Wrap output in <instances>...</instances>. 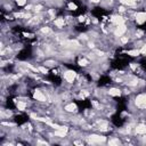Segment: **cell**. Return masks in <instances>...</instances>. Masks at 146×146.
<instances>
[{
  "label": "cell",
  "instance_id": "obj_1",
  "mask_svg": "<svg viewBox=\"0 0 146 146\" xmlns=\"http://www.w3.org/2000/svg\"><path fill=\"white\" fill-rule=\"evenodd\" d=\"M135 104L139 108H143V110L146 108V92H143V94L137 95V97L135 99Z\"/></svg>",
  "mask_w": 146,
  "mask_h": 146
},
{
  "label": "cell",
  "instance_id": "obj_2",
  "mask_svg": "<svg viewBox=\"0 0 146 146\" xmlns=\"http://www.w3.org/2000/svg\"><path fill=\"white\" fill-rule=\"evenodd\" d=\"M88 141L90 144H102L106 141V137L105 136H99V135H90L88 137Z\"/></svg>",
  "mask_w": 146,
  "mask_h": 146
},
{
  "label": "cell",
  "instance_id": "obj_3",
  "mask_svg": "<svg viewBox=\"0 0 146 146\" xmlns=\"http://www.w3.org/2000/svg\"><path fill=\"white\" fill-rule=\"evenodd\" d=\"M75 76H76V73L72 70H68L64 73V80L67 82V83H72L74 80H75Z\"/></svg>",
  "mask_w": 146,
  "mask_h": 146
},
{
  "label": "cell",
  "instance_id": "obj_4",
  "mask_svg": "<svg viewBox=\"0 0 146 146\" xmlns=\"http://www.w3.org/2000/svg\"><path fill=\"white\" fill-rule=\"evenodd\" d=\"M127 32V26L124 25V24H121V25H117V26H115V29H114V34H115V36H122L124 33Z\"/></svg>",
  "mask_w": 146,
  "mask_h": 146
},
{
  "label": "cell",
  "instance_id": "obj_5",
  "mask_svg": "<svg viewBox=\"0 0 146 146\" xmlns=\"http://www.w3.org/2000/svg\"><path fill=\"white\" fill-rule=\"evenodd\" d=\"M135 18H136V22L138 24H144V23H146V13L145 11H138L135 14Z\"/></svg>",
  "mask_w": 146,
  "mask_h": 146
},
{
  "label": "cell",
  "instance_id": "obj_6",
  "mask_svg": "<svg viewBox=\"0 0 146 146\" xmlns=\"http://www.w3.org/2000/svg\"><path fill=\"white\" fill-rule=\"evenodd\" d=\"M33 98H34L35 100H38V102H41V103L47 100L46 95H44L42 91H40V90H35V91H34V94H33Z\"/></svg>",
  "mask_w": 146,
  "mask_h": 146
},
{
  "label": "cell",
  "instance_id": "obj_7",
  "mask_svg": "<svg viewBox=\"0 0 146 146\" xmlns=\"http://www.w3.org/2000/svg\"><path fill=\"white\" fill-rule=\"evenodd\" d=\"M135 132L137 133V135H146V124H144V123H139V124H137L136 127H135Z\"/></svg>",
  "mask_w": 146,
  "mask_h": 146
},
{
  "label": "cell",
  "instance_id": "obj_8",
  "mask_svg": "<svg viewBox=\"0 0 146 146\" xmlns=\"http://www.w3.org/2000/svg\"><path fill=\"white\" fill-rule=\"evenodd\" d=\"M54 25H55L56 27H58V29L64 27V25H65V18H64V17H58V18H56V19L54 21Z\"/></svg>",
  "mask_w": 146,
  "mask_h": 146
},
{
  "label": "cell",
  "instance_id": "obj_9",
  "mask_svg": "<svg viewBox=\"0 0 146 146\" xmlns=\"http://www.w3.org/2000/svg\"><path fill=\"white\" fill-rule=\"evenodd\" d=\"M64 110L66 111V112H68V113H75L76 112V105L74 104V103H70V104H67L65 107H64Z\"/></svg>",
  "mask_w": 146,
  "mask_h": 146
},
{
  "label": "cell",
  "instance_id": "obj_10",
  "mask_svg": "<svg viewBox=\"0 0 146 146\" xmlns=\"http://www.w3.org/2000/svg\"><path fill=\"white\" fill-rule=\"evenodd\" d=\"M108 95L113 96V97H117V96L121 95V90L117 89V88H110L108 89Z\"/></svg>",
  "mask_w": 146,
  "mask_h": 146
},
{
  "label": "cell",
  "instance_id": "obj_11",
  "mask_svg": "<svg viewBox=\"0 0 146 146\" xmlns=\"http://www.w3.org/2000/svg\"><path fill=\"white\" fill-rule=\"evenodd\" d=\"M16 107L19 110V111H25L26 110V107H27V103H25V102H23V100H18L17 103H16Z\"/></svg>",
  "mask_w": 146,
  "mask_h": 146
},
{
  "label": "cell",
  "instance_id": "obj_12",
  "mask_svg": "<svg viewBox=\"0 0 146 146\" xmlns=\"http://www.w3.org/2000/svg\"><path fill=\"white\" fill-rule=\"evenodd\" d=\"M122 5H127V6H133L137 3V0H119Z\"/></svg>",
  "mask_w": 146,
  "mask_h": 146
},
{
  "label": "cell",
  "instance_id": "obj_13",
  "mask_svg": "<svg viewBox=\"0 0 146 146\" xmlns=\"http://www.w3.org/2000/svg\"><path fill=\"white\" fill-rule=\"evenodd\" d=\"M121 144V140L119 138H115V137H112L110 140H108V145H119Z\"/></svg>",
  "mask_w": 146,
  "mask_h": 146
},
{
  "label": "cell",
  "instance_id": "obj_14",
  "mask_svg": "<svg viewBox=\"0 0 146 146\" xmlns=\"http://www.w3.org/2000/svg\"><path fill=\"white\" fill-rule=\"evenodd\" d=\"M127 54H128L129 56H132V57H136V56H139V54H140V51H139L138 49H133V50H128V51H127Z\"/></svg>",
  "mask_w": 146,
  "mask_h": 146
},
{
  "label": "cell",
  "instance_id": "obj_15",
  "mask_svg": "<svg viewBox=\"0 0 146 146\" xmlns=\"http://www.w3.org/2000/svg\"><path fill=\"white\" fill-rule=\"evenodd\" d=\"M78 63H79V65L82 66V67H86V66H88V64H89L88 59H86V58H80Z\"/></svg>",
  "mask_w": 146,
  "mask_h": 146
},
{
  "label": "cell",
  "instance_id": "obj_16",
  "mask_svg": "<svg viewBox=\"0 0 146 146\" xmlns=\"http://www.w3.org/2000/svg\"><path fill=\"white\" fill-rule=\"evenodd\" d=\"M55 65H56V62L55 60H46L44 62V66L51 67V66H55Z\"/></svg>",
  "mask_w": 146,
  "mask_h": 146
},
{
  "label": "cell",
  "instance_id": "obj_17",
  "mask_svg": "<svg viewBox=\"0 0 146 146\" xmlns=\"http://www.w3.org/2000/svg\"><path fill=\"white\" fill-rule=\"evenodd\" d=\"M38 70H39V72H41L42 74H47V73H48V68H47L46 66H39Z\"/></svg>",
  "mask_w": 146,
  "mask_h": 146
},
{
  "label": "cell",
  "instance_id": "obj_18",
  "mask_svg": "<svg viewBox=\"0 0 146 146\" xmlns=\"http://www.w3.org/2000/svg\"><path fill=\"white\" fill-rule=\"evenodd\" d=\"M67 7H68L70 10H76V9H78V6H76L75 3H73V2H70Z\"/></svg>",
  "mask_w": 146,
  "mask_h": 146
},
{
  "label": "cell",
  "instance_id": "obj_19",
  "mask_svg": "<svg viewBox=\"0 0 146 146\" xmlns=\"http://www.w3.org/2000/svg\"><path fill=\"white\" fill-rule=\"evenodd\" d=\"M139 51H140V54H141V55H145V56H146V44H143Z\"/></svg>",
  "mask_w": 146,
  "mask_h": 146
},
{
  "label": "cell",
  "instance_id": "obj_20",
  "mask_svg": "<svg viewBox=\"0 0 146 146\" xmlns=\"http://www.w3.org/2000/svg\"><path fill=\"white\" fill-rule=\"evenodd\" d=\"M26 1H27V0H16V3H17L18 6H24V5L26 3Z\"/></svg>",
  "mask_w": 146,
  "mask_h": 146
},
{
  "label": "cell",
  "instance_id": "obj_21",
  "mask_svg": "<svg viewBox=\"0 0 146 146\" xmlns=\"http://www.w3.org/2000/svg\"><path fill=\"white\" fill-rule=\"evenodd\" d=\"M90 2H92V3H98V2H100L102 0H89Z\"/></svg>",
  "mask_w": 146,
  "mask_h": 146
},
{
  "label": "cell",
  "instance_id": "obj_22",
  "mask_svg": "<svg viewBox=\"0 0 146 146\" xmlns=\"http://www.w3.org/2000/svg\"><path fill=\"white\" fill-rule=\"evenodd\" d=\"M58 1H60V0H58Z\"/></svg>",
  "mask_w": 146,
  "mask_h": 146
}]
</instances>
